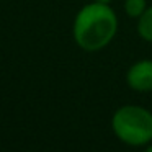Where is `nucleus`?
Instances as JSON below:
<instances>
[{
	"mask_svg": "<svg viewBox=\"0 0 152 152\" xmlns=\"http://www.w3.org/2000/svg\"><path fill=\"white\" fill-rule=\"evenodd\" d=\"M118 31V17L108 4H87L74 18L72 34L75 44L83 51L95 53L106 48Z\"/></svg>",
	"mask_w": 152,
	"mask_h": 152,
	"instance_id": "1",
	"label": "nucleus"
},
{
	"mask_svg": "<svg viewBox=\"0 0 152 152\" xmlns=\"http://www.w3.org/2000/svg\"><path fill=\"white\" fill-rule=\"evenodd\" d=\"M115 136L128 145H145L152 141V113L139 105H124L111 118Z\"/></svg>",
	"mask_w": 152,
	"mask_h": 152,
	"instance_id": "2",
	"label": "nucleus"
},
{
	"mask_svg": "<svg viewBox=\"0 0 152 152\" xmlns=\"http://www.w3.org/2000/svg\"><path fill=\"white\" fill-rule=\"evenodd\" d=\"M126 82L129 88L136 92H151L152 90V61L142 59L134 62L128 69Z\"/></svg>",
	"mask_w": 152,
	"mask_h": 152,
	"instance_id": "3",
	"label": "nucleus"
},
{
	"mask_svg": "<svg viewBox=\"0 0 152 152\" xmlns=\"http://www.w3.org/2000/svg\"><path fill=\"white\" fill-rule=\"evenodd\" d=\"M137 33L147 43H152V5L137 18Z\"/></svg>",
	"mask_w": 152,
	"mask_h": 152,
	"instance_id": "4",
	"label": "nucleus"
},
{
	"mask_svg": "<svg viewBox=\"0 0 152 152\" xmlns=\"http://www.w3.org/2000/svg\"><path fill=\"white\" fill-rule=\"evenodd\" d=\"M145 10H147V2L145 0H124V12L129 18L137 20Z\"/></svg>",
	"mask_w": 152,
	"mask_h": 152,
	"instance_id": "5",
	"label": "nucleus"
},
{
	"mask_svg": "<svg viewBox=\"0 0 152 152\" xmlns=\"http://www.w3.org/2000/svg\"><path fill=\"white\" fill-rule=\"evenodd\" d=\"M95 2H102V4H110V2H113V0H95Z\"/></svg>",
	"mask_w": 152,
	"mask_h": 152,
	"instance_id": "6",
	"label": "nucleus"
},
{
	"mask_svg": "<svg viewBox=\"0 0 152 152\" xmlns=\"http://www.w3.org/2000/svg\"><path fill=\"white\" fill-rule=\"evenodd\" d=\"M144 152H152V144L151 145H147V147H145V151Z\"/></svg>",
	"mask_w": 152,
	"mask_h": 152,
	"instance_id": "7",
	"label": "nucleus"
}]
</instances>
